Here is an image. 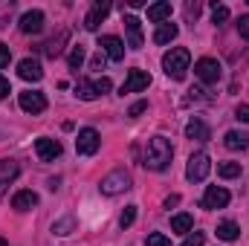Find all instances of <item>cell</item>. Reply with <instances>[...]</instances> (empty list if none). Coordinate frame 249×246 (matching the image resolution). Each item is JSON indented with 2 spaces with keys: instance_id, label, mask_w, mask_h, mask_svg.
<instances>
[{
  "instance_id": "cell-3",
  "label": "cell",
  "mask_w": 249,
  "mask_h": 246,
  "mask_svg": "<svg viewBox=\"0 0 249 246\" xmlns=\"http://www.w3.org/2000/svg\"><path fill=\"white\" fill-rule=\"evenodd\" d=\"M209 171H212V159H209L206 151H197V154L188 157V165H186L188 183H203L209 177Z\"/></svg>"
},
{
  "instance_id": "cell-22",
  "label": "cell",
  "mask_w": 249,
  "mask_h": 246,
  "mask_svg": "<svg viewBox=\"0 0 249 246\" xmlns=\"http://www.w3.org/2000/svg\"><path fill=\"white\" fill-rule=\"evenodd\" d=\"M75 96H78V99H84V102H93V99H99V90H96V81H87V78H78V84H75Z\"/></svg>"
},
{
  "instance_id": "cell-41",
  "label": "cell",
  "mask_w": 249,
  "mask_h": 246,
  "mask_svg": "<svg viewBox=\"0 0 249 246\" xmlns=\"http://www.w3.org/2000/svg\"><path fill=\"white\" fill-rule=\"evenodd\" d=\"M0 246H9V244H6V238H0Z\"/></svg>"
},
{
  "instance_id": "cell-38",
  "label": "cell",
  "mask_w": 249,
  "mask_h": 246,
  "mask_svg": "<svg viewBox=\"0 0 249 246\" xmlns=\"http://www.w3.org/2000/svg\"><path fill=\"white\" fill-rule=\"evenodd\" d=\"M9 93H12V87H9V78H3V75H0V102H3Z\"/></svg>"
},
{
  "instance_id": "cell-31",
  "label": "cell",
  "mask_w": 249,
  "mask_h": 246,
  "mask_svg": "<svg viewBox=\"0 0 249 246\" xmlns=\"http://www.w3.org/2000/svg\"><path fill=\"white\" fill-rule=\"evenodd\" d=\"M70 229H72V217H64L58 223H53V232L55 235H70Z\"/></svg>"
},
{
  "instance_id": "cell-32",
  "label": "cell",
  "mask_w": 249,
  "mask_h": 246,
  "mask_svg": "<svg viewBox=\"0 0 249 246\" xmlns=\"http://www.w3.org/2000/svg\"><path fill=\"white\" fill-rule=\"evenodd\" d=\"M203 244H206V235H203V232H191L180 246H203Z\"/></svg>"
},
{
  "instance_id": "cell-7",
  "label": "cell",
  "mask_w": 249,
  "mask_h": 246,
  "mask_svg": "<svg viewBox=\"0 0 249 246\" xmlns=\"http://www.w3.org/2000/svg\"><path fill=\"white\" fill-rule=\"evenodd\" d=\"M20 110H26V113H44L47 110V96L41 93V90H26V93H20Z\"/></svg>"
},
{
  "instance_id": "cell-39",
  "label": "cell",
  "mask_w": 249,
  "mask_h": 246,
  "mask_svg": "<svg viewBox=\"0 0 249 246\" xmlns=\"http://www.w3.org/2000/svg\"><path fill=\"white\" fill-rule=\"evenodd\" d=\"M93 70H105V58H102V53L93 58Z\"/></svg>"
},
{
  "instance_id": "cell-19",
  "label": "cell",
  "mask_w": 249,
  "mask_h": 246,
  "mask_svg": "<svg viewBox=\"0 0 249 246\" xmlns=\"http://www.w3.org/2000/svg\"><path fill=\"white\" fill-rule=\"evenodd\" d=\"M35 206H38V194L35 191H18L12 197V209H18V211H29Z\"/></svg>"
},
{
  "instance_id": "cell-5",
  "label": "cell",
  "mask_w": 249,
  "mask_h": 246,
  "mask_svg": "<svg viewBox=\"0 0 249 246\" xmlns=\"http://www.w3.org/2000/svg\"><path fill=\"white\" fill-rule=\"evenodd\" d=\"M99 145H102V139H99V130H96V127H81V130H78V136H75V151H78L81 157H93V154L99 151Z\"/></svg>"
},
{
  "instance_id": "cell-30",
  "label": "cell",
  "mask_w": 249,
  "mask_h": 246,
  "mask_svg": "<svg viewBox=\"0 0 249 246\" xmlns=\"http://www.w3.org/2000/svg\"><path fill=\"white\" fill-rule=\"evenodd\" d=\"M145 244H148V246H171V241H168V238H165L162 232H151Z\"/></svg>"
},
{
  "instance_id": "cell-21",
  "label": "cell",
  "mask_w": 249,
  "mask_h": 246,
  "mask_svg": "<svg viewBox=\"0 0 249 246\" xmlns=\"http://www.w3.org/2000/svg\"><path fill=\"white\" fill-rule=\"evenodd\" d=\"M171 18V3H154V6H148V20L151 23H162V20H168Z\"/></svg>"
},
{
  "instance_id": "cell-11",
  "label": "cell",
  "mask_w": 249,
  "mask_h": 246,
  "mask_svg": "<svg viewBox=\"0 0 249 246\" xmlns=\"http://www.w3.org/2000/svg\"><path fill=\"white\" fill-rule=\"evenodd\" d=\"M35 154L44 162H53V159L61 157V142L58 139H50V136H41V139H35Z\"/></svg>"
},
{
  "instance_id": "cell-18",
  "label": "cell",
  "mask_w": 249,
  "mask_h": 246,
  "mask_svg": "<svg viewBox=\"0 0 249 246\" xmlns=\"http://www.w3.org/2000/svg\"><path fill=\"white\" fill-rule=\"evenodd\" d=\"M223 145H226L229 151H247L249 148V133H244V130H226Z\"/></svg>"
},
{
  "instance_id": "cell-33",
  "label": "cell",
  "mask_w": 249,
  "mask_h": 246,
  "mask_svg": "<svg viewBox=\"0 0 249 246\" xmlns=\"http://www.w3.org/2000/svg\"><path fill=\"white\" fill-rule=\"evenodd\" d=\"M145 110H148V102L142 99V102H136V105H130V110H127V116H133V119H136V116H139V113H145Z\"/></svg>"
},
{
  "instance_id": "cell-15",
  "label": "cell",
  "mask_w": 249,
  "mask_h": 246,
  "mask_svg": "<svg viewBox=\"0 0 249 246\" xmlns=\"http://www.w3.org/2000/svg\"><path fill=\"white\" fill-rule=\"evenodd\" d=\"M18 75L23 81H41L44 78V70H41V64L35 61V58H23V61L18 64Z\"/></svg>"
},
{
  "instance_id": "cell-8",
  "label": "cell",
  "mask_w": 249,
  "mask_h": 246,
  "mask_svg": "<svg viewBox=\"0 0 249 246\" xmlns=\"http://www.w3.org/2000/svg\"><path fill=\"white\" fill-rule=\"evenodd\" d=\"M229 200H232V194L223 185H209L203 194V209H226Z\"/></svg>"
},
{
  "instance_id": "cell-25",
  "label": "cell",
  "mask_w": 249,
  "mask_h": 246,
  "mask_svg": "<svg viewBox=\"0 0 249 246\" xmlns=\"http://www.w3.org/2000/svg\"><path fill=\"white\" fill-rule=\"evenodd\" d=\"M217 174L223 180H235V177H241V162H220L217 165Z\"/></svg>"
},
{
  "instance_id": "cell-1",
  "label": "cell",
  "mask_w": 249,
  "mask_h": 246,
  "mask_svg": "<svg viewBox=\"0 0 249 246\" xmlns=\"http://www.w3.org/2000/svg\"><path fill=\"white\" fill-rule=\"evenodd\" d=\"M171 157H174V148L165 136H154L148 139V148H145V165L151 171H165L171 165Z\"/></svg>"
},
{
  "instance_id": "cell-10",
  "label": "cell",
  "mask_w": 249,
  "mask_h": 246,
  "mask_svg": "<svg viewBox=\"0 0 249 246\" xmlns=\"http://www.w3.org/2000/svg\"><path fill=\"white\" fill-rule=\"evenodd\" d=\"M148 84H151V75H148L145 70H130L119 93H122V96L124 93H142V90H148Z\"/></svg>"
},
{
  "instance_id": "cell-9",
  "label": "cell",
  "mask_w": 249,
  "mask_h": 246,
  "mask_svg": "<svg viewBox=\"0 0 249 246\" xmlns=\"http://www.w3.org/2000/svg\"><path fill=\"white\" fill-rule=\"evenodd\" d=\"M99 53H102V55H107L110 61H122V58H124L122 38H116V35H102V38H99Z\"/></svg>"
},
{
  "instance_id": "cell-14",
  "label": "cell",
  "mask_w": 249,
  "mask_h": 246,
  "mask_svg": "<svg viewBox=\"0 0 249 246\" xmlns=\"http://www.w3.org/2000/svg\"><path fill=\"white\" fill-rule=\"evenodd\" d=\"M44 29V12H26L23 18H20V32L23 35H38Z\"/></svg>"
},
{
  "instance_id": "cell-20",
  "label": "cell",
  "mask_w": 249,
  "mask_h": 246,
  "mask_svg": "<svg viewBox=\"0 0 249 246\" xmlns=\"http://www.w3.org/2000/svg\"><path fill=\"white\" fill-rule=\"evenodd\" d=\"M177 32H180L177 23H160L157 32H154V44H171L177 38Z\"/></svg>"
},
{
  "instance_id": "cell-24",
  "label": "cell",
  "mask_w": 249,
  "mask_h": 246,
  "mask_svg": "<svg viewBox=\"0 0 249 246\" xmlns=\"http://www.w3.org/2000/svg\"><path fill=\"white\" fill-rule=\"evenodd\" d=\"M238 235H241V229H238V223H232V220H223V223L217 226V238H220V241H238Z\"/></svg>"
},
{
  "instance_id": "cell-40",
  "label": "cell",
  "mask_w": 249,
  "mask_h": 246,
  "mask_svg": "<svg viewBox=\"0 0 249 246\" xmlns=\"http://www.w3.org/2000/svg\"><path fill=\"white\" fill-rule=\"evenodd\" d=\"M180 203V194H171L168 200H165V209H171V206H177Z\"/></svg>"
},
{
  "instance_id": "cell-13",
  "label": "cell",
  "mask_w": 249,
  "mask_h": 246,
  "mask_svg": "<svg viewBox=\"0 0 249 246\" xmlns=\"http://www.w3.org/2000/svg\"><path fill=\"white\" fill-rule=\"evenodd\" d=\"M122 23H124V32H127V47L139 50L142 47V20L136 15H124Z\"/></svg>"
},
{
  "instance_id": "cell-27",
  "label": "cell",
  "mask_w": 249,
  "mask_h": 246,
  "mask_svg": "<svg viewBox=\"0 0 249 246\" xmlns=\"http://www.w3.org/2000/svg\"><path fill=\"white\" fill-rule=\"evenodd\" d=\"M64 41H67V32H61V35H58V38H53V41H50V44H47V47H44V53H47V55H50V58H55V55H58V53H61V44Z\"/></svg>"
},
{
  "instance_id": "cell-16",
  "label": "cell",
  "mask_w": 249,
  "mask_h": 246,
  "mask_svg": "<svg viewBox=\"0 0 249 246\" xmlns=\"http://www.w3.org/2000/svg\"><path fill=\"white\" fill-rule=\"evenodd\" d=\"M20 174V165L15 159H0V194L9 188V183Z\"/></svg>"
},
{
  "instance_id": "cell-26",
  "label": "cell",
  "mask_w": 249,
  "mask_h": 246,
  "mask_svg": "<svg viewBox=\"0 0 249 246\" xmlns=\"http://www.w3.org/2000/svg\"><path fill=\"white\" fill-rule=\"evenodd\" d=\"M67 64H70V70H78V67L84 64V47H81V44L70 50V55H67Z\"/></svg>"
},
{
  "instance_id": "cell-6",
  "label": "cell",
  "mask_w": 249,
  "mask_h": 246,
  "mask_svg": "<svg viewBox=\"0 0 249 246\" xmlns=\"http://www.w3.org/2000/svg\"><path fill=\"white\" fill-rule=\"evenodd\" d=\"M102 194H107V197H116V194H122V191H127L130 188V177H127V171H110L105 180H102Z\"/></svg>"
},
{
  "instance_id": "cell-17",
  "label": "cell",
  "mask_w": 249,
  "mask_h": 246,
  "mask_svg": "<svg viewBox=\"0 0 249 246\" xmlns=\"http://www.w3.org/2000/svg\"><path fill=\"white\" fill-rule=\"evenodd\" d=\"M186 136L188 139H194V142H206L209 136H212V130H209V124L203 122V119H191V122L186 124Z\"/></svg>"
},
{
  "instance_id": "cell-35",
  "label": "cell",
  "mask_w": 249,
  "mask_h": 246,
  "mask_svg": "<svg viewBox=\"0 0 249 246\" xmlns=\"http://www.w3.org/2000/svg\"><path fill=\"white\" fill-rule=\"evenodd\" d=\"M235 119L238 122H249V105H238L235 107Z\"/></svg>"
},
{
  "instance_id": "cell-29",
  "label": "cell",
  "mask_w": 249,
  "mask_h": 246,
  "mask_svg": "<svg viewBox=\"0 0 249 246\" xmlns=\"http://www.w3.org/2000/svg\"><path fill=\"white\" fill-rule=\"evenodd\" d=\"M133 220H136V206H127L122 211V217H119V226L127 229V226H133Z\"/></svg>"
},
{
  "instance_id": "cell-4",
  "label": "cell",
  "mask_w": 249,
  "mask_h": 246,
  "mask_svg": "<svg viewBox=\"0 0 249 246\" xmlns=\"http://www.w3.org/2000/svg\"><path fill=\"white\" fill-rule=\"evenodd\" d=\"M194 75H197L203 84H217L220 75H223V67H220L217 58H200V61L194 64Z\"/></svg>"
},
{
  "instance_id": "cell-28",
  "label": "cell",
  "mask_w": 249,
  "mask_h": 246,
  "mask_svg": "<svg viewBox=\"0 0 249 246\" xmlns=\"http://www.w3.org/2000/svg\"><path fill=\"white\" fill-rule=\"evenodd\" d=\"M212 18H214V23L220 26V23H226V20H229V9H226V6H217V3H212Z\"/></svg>"
},
{
  "instance_id": "cell-23",
  "label": "cell",
  "mask_w": 249,
  "mask_h": 246,
  "mask_svg": "<svg viewBox=\"0 0 249 246\" xmlns=\"http://www.w3.org/2000/svg\"><path fill=\"white\" fill-rule=\"evenodd\" d=\"M191 226H194L191 214H174L171 217V232H177V235H191Z\"/></svg>"
},
{
  "instance_id": "cell-2",
  "label": "cell",
  "mask_w": 249,
  "mask_h": 246,
  "mask_svg": "<svg viewBox=\"0 0 249 246\" xmlns=\"http://www.w3.org/2000/svg\"><path fill=\"white\" fill-rule=\"evenodd\" d=\"M188 64H191V53H188L186 47H174V50H168V53L162 55V70H165V75L174 78V81H183V78H186Z\"/></svg>"
},
{
  "instance_id": "cell-36",
  "label": "cell",
  "mask_w": 249,
  "mask_h": 246,
  "mask_svg": "<svg viewBox=\"0 0 249 246\" xmlns=\"http://www.w3.org/2000/svg\"><path fill=\"white\" fill-rule=\"evenodd\" d=\"M238 32H241V38L249 41V15H244V18L238 20Z\"/></svg>"
},
{
  "instance_id": "cell-37",
  "label": "cell",
  "mask_w": 249,
  "mask_h": 246,
  "mask_svg": "<svg viewBox=\"0 0 249 246\" xmlns=\"http://www.w3.org/2000/svg\"><path fill=\"white\" fill-rule=\"evenodd\" d=\"M96 90H99V96H105V93L110 90V78H99V81H96Z\"/></svg>"
},
{
  "instance_id": "cell-34",
  "label": "cell",
  "mask_w": 249,
  "mask_h": 246,
  "mask_svg": "<svg viewBox=\"0 0 249 246\" xmlns=\"http://www.w3.org/2000/svg\"><path fill=\"white\" fill-rule=\"evenodd\" d=\"M9 61H12V50H9L6 44H0V70L9 67Z\"/></svg>"
},
{
  "instance_id": "cell-12",
  "label": "cell",
  "mask_w": 249,
  "mask_h": 246,
  "mask_svg": "<svg viewBox=\"0 0 249 246\" xmlns=\"http://www.w3.org/2000/svg\"><path fill=\"white\" fill-rule=\"evenodd\" d=\"M107 12H110V0H96V3H93V9H90V12H87V18H84V29L96 32V29H99V23L107 18Z\"/></svg>"
}]
</instances>
